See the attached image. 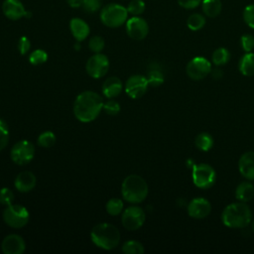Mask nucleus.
<instances>
[{"label": "nucleus", "mask_w": 254, "mask_h": 254, "mask_svg": "<svg viewBox=\"0 0 254 254\" xmlns=\"http://www.w3.org/2000/svg\"><path fill=\"white\" fill-rule=\"evenodd\" d=\"M103 108V100L94 91H83L79 93L73 104L74 116L83 123L93 121Z\"/></svg>", "instance_id": "f257e3e1"}, {"label": "nucleus", "mask_w": 254, "mask_h": 254, "mask_svg": "<svg viewBox=\"0 0 254 254\" xmlns=\"http://www.w3.org/2000/svg\"><path fill=\"white\" fill-rule=\"evenodd\" d=\"M222 222L230 228H244L252 221V212L246 202L238 201L228 204L221 214Z\"/></svg>", "instance_id": "f03ea898"}, {"label": "nucleus", "mask_w": 254, "mask_h": 254, "mask_svg": "<svg viewBox=\"0 0 254 254\" xmlns=\"http://www.w3.org/2000/svg\"><path fill=\"white\" fill-rule=\"evenodd\" d=\"M90 237L97 247L104 250L114 249L120 242V232L118 228L106 222L96 224L90 232Z\"/></svg>", "instance_id": "7ed1b4c3"}, {"label": "nucleus", "mask_w": 254, "mask_h": 254, "mask_svg": "<svg viewBox=\"0 0 254 254\" xmlns=\"http://www.w3.org/2000/svg\"><path fill=\"white\" fill-rule=\"evenodd\" d=\"M121 193L125 200L131 203H139L142 202L148 194V185L142 177L129 175L122 183Z\"/></svg>", "instance_id": "20e7f679"}, {"label": "nucleus", "mask_w": 254, "mask_h": 254, "mask_svg": "<svg viewBox=\"0 0 254 254\" xmlns=\"http://www.w3.org/2000/svg\"><path fill=\"white\" fill-rule=\"evenodd\" d=\"M128 14L126 7L117 3H110L101 9L100 20L108 28H118L127 21Z\"/></svg>", "instance_id": "39448f33"}, {"label": "nucleus", "mask_w": 254, "mask_h": 254, "mask_svg": "<svg viewBox=\"0 0 254 254\" xmlns=\"http://www.w3.org/2000/svg\"><path fill=\"white\" fill-rule=\"evenodd\" d=\"M3 219L13 228H21L29 221L28 209L20 204H9L3 211Z\"/></svg>", "instance_id": "423d86ee"}, {"label": "nucleus", "mask_w": 254, "mask_h": 254, "mask_svg": "<svg viewBox=\"0 0 254 254\" xmlns=\"http://www.w3.org/2000/svg\"><path fill=\"white\" fill-rule=\"evenodd\" d=\"M216 179L214 169L208 164L194 165L192 168V182L195 187L206 190L211 188Z\"/></svg>", "instance_id": "0eeeda50"}, {"label": "nucleus", "mask_w": 254, "mask_h": 254, "mask_svg": "<svg viewBox=\"0 0 254 254\" xmlns=\"http://www.w3.org/2000/svg\"><path fill=\"white\" fill-rule=\"evenodd\" d=\"M10 156L15 164L27 165L35 156V146L28 140H21L14 144Z\"/></svg>", "instance_id": "6e6552de"}, {"label": "nucleus", "mask_w": 254, "mask_h": 254, "mask_svg": "<svg viewBox=\"0 0 254 254\" xmlns=\"http://www.w3.org/2000/svg\"><path fill=\"white\" fill-rule=\"evenodd\" d=\"M211 72V64L203 57H195L187 64V74L193 80H201Z\"/></svg>", "instance_id": "1a4fd4ad"}, {"label": "nucleus", "mask_w": 254, "mask_h": 254, "mask_svg": "<svg viewBox=\"0 0 254 254\" xmlns=\"http://www.w3.org/2000/svg\"><path fill=\"white\" fill-rule=\"evenodd\" d=\"M85 68L91 77L100 78L108 71L109 60L105 55L97 53L87 60Z\"/></svg>", "instance_id": "9d476101"}, {"label": "nucleus", "mask_w": 254, "mask_h": 254, "mask_svg": "<svg viewBox=\"0 0 254 254\" xmlns=\"http://www.w3.org/2000/svg\"><path fill=\"white\" fill-rule=\"evenodd\" d=\"M146 219L144 210L139 206H129L122 214V224L127 230H136L140 228Z\"/></svg>", "instance_id": "9b49d317"}, {"label": "nucleus", "mask_w": 254, "mask_h": 254, "mask_svg": "<svg viewBox=\"0 0 254 254\" xmlns=\"http://www.w3.org/2000/svg\"><path fill=\"white\" fill-rule=\"evenodd\" d=\"M148 79L142 74H134L130 76L125 83V91L131 98L137 99L142 97L148 89Z\"/></svg>", "instance_id": "f8f14e48"}, {"label": "nucleus", "mask_w": 254, "mask_h": 254, "mask_svg": "<svg viewBox=\"0 0 254 254\" xmlns=\"http://www.w3.org/2000/svg\"><path fill=\"white\" fill-rule=\"evenodd\" d=\"M127 35L133 40H143L149 33L148 23L139 16H133L126 21Z\"/></svg>", "instance_id": "ddd939ff"}, {"label": "nucleus", "mask_w": 254, "mask_h": 254, "mask_svg": "<svg viewBox=\"0 0 254 254\" xmlns=\"http://www.w3.org/2000/svg\"><path fill=\"white\" fill-rule=\"evenodd\" d=\"M2 12L6 18L12 21L28 17V11L20 0H4L2 3Z\"/></svg>", "instance_id": "4468645a"}, {"label": "nucleus", "mask_w": 254, "mask_h": 254, "mask_svg": "<svg viewBox=\"0 0 254 254\" xmlns=\"http://www.w3.org/2000/svg\"><path fill=\"white\" fill-rule=\"evenodd\" d=\"M211 211L210 202L203 197H195L188 204V213L190 217L201 219L206 217Z\"/></svg>", "instance_id": "2eb2a0df"}, {"label": "nucleus", "mask_w": 254, "mask_h": 254, "mask_svg": "<svg viewBox=\"0 0 254 254\" xmlns=\"http://www.w3.org/2000/svg\"><path fill=\"white\" fill-rule=\"evenodd\" d=\"M25 248V241L18 234L7 235L1 243V250L4 254H22Z\"/></svg>", "instance_id": "dca6fc26"}, {"label": "nucleus", "mask_w": 254, "mask_h": 254, "mask_svg": "<svg viewBox=\"0 0 254 254\" xmlns=\"http://www.w3.org/2000/svg\"><path fill=\"white\" fill-rule=\"evenodd\" d=\"M238 169L242 177L249 181L254 180V152H246L240 157Z\"/></svg>", "instance_id": "f3484780"}, {"label": "nucleus", "mask_w": 254, "mask_h": 254, "mask_svg": "<svg viewBox=\"0 0 254 254\" xmlns=\"http://www.w3.org/2000/svg\"><path fill=\"white\" fill-rule=\"evenodd\" d=\"M37 179L30 171H24L18 174L15 179V188L21 192H28L36 187Z\"/></svg>", "instance_id": "a211bd4d"}, {"label": "nucleus", "mask_w": 254, "mask_h": 254, "mask_svg": "<svg viewBox=\"0 0 254 254\" xmlns=\"http://www.w3.org/2000/svg\"><path fill=\"white\" fill-rule=\"evenodd\" d=\"M69 29L71 35L77 42H81L87 38L90 29L85 21L80 18H72L69 22Z\"/></svg>", "instance_id": "6ab92c4d"}, {"label": "nucleus", "mask_w": 254, "mask_h": 254, "mask_svg": "<svg viewBox=\"0 0 254 254\" xmlns=\"http://www.w3.org/2000/svg\"><path fill=\"white\" fill-rule=\"evenodd\" d=\"M122 88V81L117 76L108 77L102 84V92L108 98L118 96L121 93Z\"/></svg>", "instance_id": "aec40b11"}, {"label": "nucleus", "mask_w": 254, "mask_h": 254, "mask_svg": "<svg viewBox=\"0 0 254 254\" xmlns=\"http://www.w3.org/2000/svg\"><path fill=\"white\" fill-rule=\"evenodd\" d=\"M235 197L243 202L251 200L254 197V186L249 182L240 183L236 188Z\"/></svg>", "instance_id": "412c9836"}, {"label": "nucleus", "mask_w": 254, "mask_h": 254, "mask_svg": "<svg viewBox=\"0 0 254 254\" xmlns=\"http://www.w3.org/2000/svg\"><path fill=\"white\" fill-rule=\"evenodd\" d=\"M239 70L243 75H254V53H246L239 61Z\"/></svg>", "instance_id": "4be33fe9"}, {"label": "nucleus", "mask_w": 254, "mask_h": 254, "mask_svg": "<svg viewBox=\"0 0 254 254\" xmlns=\"http://www.w3.org/2000/svg\"><path fill=\"white\" fill-rule=\"evenodd\" d=\"M201 8L205 16L214 18L220 14L222 10V3L220 0H202Z\"/></svg>", "instance_id": "5701e85b"}, {"label": "nucleus", "mask_w": 254, "mask_h": 254, "mask_svg": "<svg viewBox=\"0 0 254 254\" xmlns=\"http://www.w3.org/2000/svg\"><path fill=\"white\" fill-rule=\"evenodd\" d=\"M213 143H214V141H213L212 136L206 132L199 133L195 137V140H194V144H195L196 148L199 149L200 151H204V152L209 151L212 148Z\"/></svg>", "instance_id": "b1692460"}, {"label": "nucleus", "mask_w": 254, "mask_h": 254, "mask_svg": "<svg viewBox=\"0 0 254 254\" xmlns=\"http://www.w3.org/2000/svg\"><path fill=\"white\" fill-rule=\"evenodd\" d=\"M205 22L206 20L204 16L198 13H193L190 16H189L187 20V26L191 31H198L204 27Z\"/></svg>", "instance_id": "393cba45"}, {"label": "nucleus", "mask_w": 254, "mask_h": 254, "mask_svg": "<svg viewBox=\"0 0 254 254\" xmlns=\"http://www.w3.org/2000/svg\"><path fill=\"white\" fill-rule=\"evenodd\" d=\"M230 60V53L225 48H218L212 54V63L215 65H224Z\"/></svg>", "instance_id": "a878e982"}, {"label": "nucleus", "mask_w": 254, "mask_h": 254, "mask_svg": "<svg viewBox=\"0 0 254 254\" xmlns=\"http://www.w3.org/2000/svg\"><path fill=\"white\" fill-rule=\"evenodd\" d=\"M122 251L126 254H142L144 253V246L139 241L129 240L122 246Z\"/></svg>", "instance_id": "bb28decb"}, {"label": "nucleus", "mask_w": 254, "mask_h": 254, "mask_svg": "<svg viewBox=\"0 0 254 254\" xmlns=\"http://www.w3.org/2000/svg\"><path fill=\"white\" fill-rule=\"evenodd\" d=\"M123 201L120 198L112 197L106 203V211L110 215H118L123 210Z\"/></svg>", "instance_id": "cd10ccee"}, {"label": "nucleus", "mask_w": 254, "mask_h": 254, "mask_svg": "<svg viewBox=\"0 0 254 254\" xmlns=\"http://www.w3.org/2000/svg\"><path fill=\"white\" fill-rule=\"evenodd\" d=\"M38 145L43 148H50L56 143V136L52 131H45L38 137Z\"/></svg>", "instance_id": "c85d7f7f"}, {"label": "nucleus", "mask_w": 254, "mask_h": 254, "mask_svg": "<svg viewBox=\"0 0 254 254\" xmlns=\"http://www.w3.org/2000/svg\"><path fill=\"white\" fill-rule=\"evenodd\" d=\"M126 8L129 14L133 16H139L145 11L146 5L143 0H131Z\"/></svg>", "instance_id": "c756f323"}, {"label": "nucleus", "mask_w": 254, "mask_h": 254, "mask_svg": "<svg viewBox=\"0 0 254 254\" xmlns=\"http://www.w3.org/2000/svg\"><path fill=\"white\" fill-rule=\"evenodd\" d=\"M48 60V54L41 49L35 50L34 52H32V54L29 57V62L33 64V65H39L42 64L44 63H46Z\"/></svg>", "instance_id": "7c9ffc66"}, {"label": "nucleus", "mask_w": 254, "mask_h": 254, "mask_svg": "<svg viewBox=\"0 0 254 254\" xmlns=\"http://www.w3.org/2000/svg\"><path fill=\"white\" fill-rule=\"evenodd\" d=\"M147 79L150 85L156 87L161 85L164 82V75L163 73L158 69H152L149 71L147 75Z\"/></svg>", "instance_id": "2f4dec72"}, {"label": "nucleus", "mask_w": 254, "mask_h": 254, "mask_svg": "<svg viewBox=\"0 0 254 254\" xmlns=\"http://www.w3.org/2000/svg\"><path fill=\"white\" fill-rule=\"evenodd\" d=\"M9 142V128L5 121L0 118V151L3 150Z\"/></svg>", "instance_id": "473e14b6"}, {"label": "nucleus", "mask_w": 254, "mask_h": 254, "mask_svg": "<svg viewBox=\"0 0 254 254\" xmlns=\"http://www.w3.org/2000/svg\"><path fill=\"white\" fill-rule=\"evenodd\" d=\"M104 40L102 37L100 36H93L91 37V39L89 40L88 42V47H89V50L92 51L93 53L97 54V53H100L103 48H104Z\"/></svg>", "instance_id": "72a5a7b5"}, {"label": "nucleus", "mask_w": 254, "mask_h": 254, "mask_svg": "<svg viewBox=\"0 0 254 254\" xmlns=\"http://www.w3.org/2000/svg\"><path fill=\"white\" fill-rule=\"evenodd\" d=\"M242 16L245 24L251 29H254V4L246 6L243 10Z\"/></svg>", "instance_id": "f704fd0d"}, {"label": "nucleus", "mask_w": 254, "mask_h": 254, "mask_svg": "<svg viewBox=\"0 0 254 254\" xmlns=\"http://www.w3.org/2000/svg\"><path fill=\"white\" fill-rule=\"evenodd\" d=\"M240 44L243 51L249 53L254 49V37L250 34H245L240 38Z\"/></svg>", "instance_id": "c9c22d12"}, {"label": "nucleus", "mask_w": 254, "mask_h": 254, "mask_svg": "<svg viewBox=\"0 0 254 254\" xmlns=\"http://www.w3.org/2000/svg\"><path fill=\"white\" fill-rule=\"evenodd\" d=\"M14 199V193L9 188H3L0 190V203L9 205Z\"/></svg>", "instance_id": "e433bc0d"}, {"label": "nucleus", "mask_w": 254, "mask_h": 254, "mask_svg": "<svg viewBox=\"0 0 254 254\" xmlns=\"http://www.w3.org/2000/svg\"><path fill=\"white\" fill-rule=\"evenodd\" d=\"M103 109L104 111L108 114V115H111V116H114V115H117L120 111V105L117 101L115 100H109L105 103H103Z\"/></svg>", "instance_id": "4c0bfd02"}, {"label": "nucleus", "mask_w": 254, "mask_h": 254, "mask_svg": "<svg viewBox=\"0 0 254 254\" xmlns=\"http://www.w3.org/2000/svg\"><path fill=\"white\" fill-rule=\"evenodd\" d=\"M101 6V0H83L81 8L87 13L96 12Z\"/></svg>", "instance_id": "58836bf2"}, {"label": "nucleus", "mask_w": 254, "mask_h": 254, "mask_svg": "<svg viewBox=\"0 0 254 254\" xmlns=\"http://www.w3.org/2000/svg\"><path fill=\"white\" fill-rule=\"evenodd\" d=\"M31 48L30 40L26 36H22L18 42V50L21 55H26Z\"/></svg>", "instance_id": "ea45409f"}, {"label": "nucleus", "mask_w": 254, "mask_h": 254, "mask_svg": "<svg viewBox=\"0 0 254 254\" xmlns=\"http://www.w3.org/2000/svg\"><path fill=\"white\" fill-rule=\"evenodd\" d=\"M202 0H177L178 4L185 9H194L196 8Z\"/></svg>", "instance_id": "a19ab883"}, {"label": "nucleus", "mask_w": 254, "mask_h": 254, "mask_svg": "<svg viewBox=\"0 0 254 254\" xmlns=\"http://www.w3.org/2000/svg\"><path fill=\"white\" fill-rule=\"evenodd\" d=\"M68 6H70L71 8H79L82 6L83 0H66Z\"/></svg>", "instance_id": "79ce46f5"}, {"label": "nucleus", "mask_w": 254, "mask_h": 254, "mask_svg": "<svg viewBox=\"0 0 254 254\" xmlns=\"http://www.w3.org/2000/svg\"><path fill=\"white\" fill-rule=\"evenodd\" d=\"M221 72H220V70L219 69H215V70H213V72H212V76L214 77V78H216V79H218L219 77H221Z\"/></svg>", "instance_id": "37998d69"}, {"label": "nucleus", "mask_w": 254, "mask_h": 254, "mask_svg": "<svg viewBox=\"0 0 254 254\" xmlns=\"http://www.w3.org/2000/svg\"><path fill=\"white\" fill-rule=\"evenodd\" d=\"M251 227H252V230L254 232V219L251 221Z\"/></svg>", "instance_id": "c03bdc74"}]
</instances>
